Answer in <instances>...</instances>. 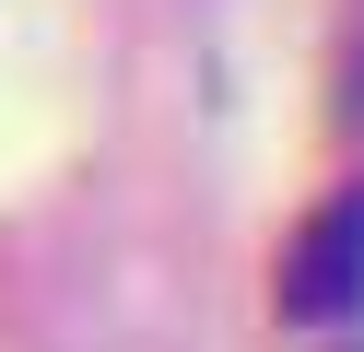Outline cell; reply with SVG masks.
Wrapping results in <instances>:
<instances>
[{
  "label": "cell",
  "instance_id": "obj_1",
  "mask_svg": "<svg viewBox=\"0 0 364 352\" xmlns=\"http://www.w3.org/2000/svg\"><path fill=\"white\" fill-rule=\"evenodd\" d=\"M353 294H364V188L329 200L306 235H294V270H282V305H294V317H341Z\"/></svg>",
  "mask_w": 364,
  "mask_h": 352
}]
</instances>
